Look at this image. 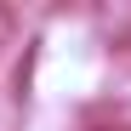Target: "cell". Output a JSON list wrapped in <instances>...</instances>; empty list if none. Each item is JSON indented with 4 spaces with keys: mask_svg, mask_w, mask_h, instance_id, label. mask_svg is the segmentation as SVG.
Wrapping results in <instances>:
<instances>
[{
    "mask_svg": "<svg viewBox=\"0 0 131 131\" xmlns=\"http://www.w3.org/2000/svg\"><path fill=\"white\" fill-rule=\"evenodd\" d=\"M97 23H103L108 34H125V29H131V6H125V12H114V6H103V12H97Z\"/></svg>",
    "mask_w": 131,
    "mask_h": 131,
    "instance_id": "cell-1",
    "label": "cell"
},
{
    "mask_svg": "<svg viewBox=\"0 0 131 131\" xmlns=\"http://www.w3.org/2000/svg\"><path fill=\"white\" fill-rule=\"evenodd\" d=\"M6 40H12V12L0 6V46H6Z\"/></svg>",
    "mask_w": 131,
    "mask_h": 131,
    "instance_id": "cell-2",
    "label": "cell"
}]
</instances>
